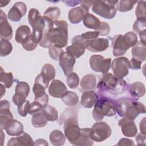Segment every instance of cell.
Here are the masks:
<instances>
[{
  "instance_id": "obj_38",
  "label": "cell",
  "mask_w": 146,
  "mask_h": 146,
  "mask_svg": "<svg viewBox=\"0 0 146 146\" xmlns=\"http://www.w3.org/2000/svg\"><path fill=\"white\" fill-rule=\"evenodd\" d=\"M123 40L128 49L133 47L138 42L136 34L132 31H129L125 33L123 35Z\"/></svg>"
},
{
  "instance_id": "obj_37",
  "label": "cell",
  "mask_w": 146,
  "mask_h": 146,
  "mask_svg": "<svg viewBox=\"0 0 146 146\" xmlns=\"http://www.w3.org/2000/svg\"><path fill=\"white\" fill-rule=\"evenodd\" d=\"M30 90V86L27 83L25 82H19L15 86V94L26 98L29 94Z\"/></svg>"
},
{
  "instance_id": "obj_29",
  "label": "cell",
  "mask_w": 146,
  "mask_h": 146,
  "mask_svg": "<svg viewBox=\"0 0 146 146\" xmlns=\"http://www.w3.org/2000/svg\"><path fill=\"white\" fill-rule=\"evenodd\" d=\"M101 22L98 18L92 14L88 13L83 19V24L88 29H94L95 31L100 27Z\"/></svg>"
},
{
  "instance_id": "obj_51",
  "label": "cell",
  "mask_w": 146,
  "mask_h": 146,
  "mask_svg": "<svg viewBox=\"0 0 146 146\" xmlns=\"http://www.w3.org/2000/svg\"><path fill=\"white\" fill-rule=\"evenodd\" d=\"M35 83H38L42 85H43L46 88H47L48 87L49 83L46 81L44 78L42 77L41 74H39L35 79Z\"/></svg>"
},
{
  "instance_id": "obj_17",
  "label": "cell",
  "mask_w": 146,
  "mask_h": 146,
  "mask_svg": "<svg viewBox=\"0 0 146 146\" xmlns=\"http://www.w3.org/2000/svg\"><path fill=\"white\" fill-rule=\"evenodd\" d=\"M88 8L82 5L70 9L68 14L70 22L72 24L80 23L88 13Z\"/></svg>"
},
{
  "instance_id": "obj_32",
  "label": "cell",
  "mask_w": 146,
  "mask_h": 146,
  "mask_svg": "<svg viewBox=\"0 0 146 146\" xmlns=\"http://www.w3.org/2000/svg\"><path fill=\"white\" fill-rule=\"evenodd\" d=\"M137 1L133 0H121L118 1L116 5V11L119 12H127L131 10L134 7L135 5L137 3Z\"/></svg>"
},
{
  "instance_id": "obj_10",
  "label": "cell",
  "mask_w": 146,
  "mask_h": 146,
  "mask_svg": "<svg viewBox=\"0 0 146 146\" xmlns=\"http://www.w3.org/2000/svg\"><path fill=\"white\" fill-rule=\"evenodd\" d=\"M71 42L72 44L67 46L66 50L75 58H79L85 52L86 40L81 35H78L72 38Z\"/></svg>"
},
{
  "instance_id": "obj_4",
  "label": "cell",
  "mask_w": 146,
  "mask_h": 146,
  "mask_svg": "<svg viewBox=\"0 0 146 146\" xmlns=\"http://www.w3.org/2000/svg\"><path fill=\"white\" fill-rule=\"evenodd\" d=\"M116 113V103L107 96H100L94 105L92 117L95 121H100L104 116L111 117Z\"/></svg>"
},
{
  "instance_id": "obj_46",
  "label": "cell",
  "mask_w": 146,
  "mask_h": 146,
  "mask_svg": "<svg viewBox=\"0 0 146 146\" xmlns=\"http://www.w3.org/2000/svg\"><path fill=\"white\" fill-rule=\"evenodd\" d=\"M110 25L106 22H101L100 27L97 29L96 31H98L99 34V35L105 36L107 35L110 32Z\"/></svg>"
},
{
  "instance_id": "obj_30",
  "label": "cell",
  "mask_w": 146,
  "mask_h": 146,
  "mask_svg": "<svg viewBox=\"0 0 146 146\" xmlns=\"http://www.w3.org/2000/svg\"><path fill=\"white\" fill-rule=\"evenodd\" d=\"M62 102L68 107H74L78 104L79 97L78 95L71 91H67L61 98Z\"/></svg>"
},
{
  "instance_id": "obj_20",
  "label": "cell",
  "mask_w": 146,
  "mask_h": 146,
  "mask_svg": "<svg viewBox=\"0 0 146 146\" xmlns=\"http://www.w3.org/2000/svg\"><path fill=\"white\" fill-rule=\"evenodd\" d=\"M7 146L23 145L31 146L34 145V142L31 137L27 133L23 132L15 137L11 138L7 142Z\"/></svg>"
},
{
  "instance_id": "obj_18",
  "label": "cell",
  "mask_w": 146,
  "mask_h": 146,
  "mask_svg": "<svg viewBox=\"0 0 146 146\" xmlns=\"http://www.w3.org/2000/svg\"><path fill=\"white\" fill-rule=\"evenodd\" d=\"M0 36L2 39L10 40L13 37V29L7 21V17L2 10H1Z\"/></svg>"
},
{
  "instance_id": "obj_44",
  "label": "cell",
  "mask_w": 146,
  "mask_h": 146,
  "mask_svg": "<svg viewBox=\"0 0 146 146\" xmlns=\"http://www.w3.org/2000/svg\"><path fill=\"white\" fill-rule=\"evenodd\" d=\"M30 103L29 100H26L23 103L18 106V112L22 117H25L29 113L30 110Z\"/></svg>"
},
{
  "instance_id": "obj_33",
  "label": "cell",
  "mask_w": 146,
  "mask_h": 146,
  "mask_svg": "<svg viewBox=\"0 0 146 146\" xmlns=\"http://www.w3.org/2000/svg\"><path fill=\"white\" fill-rule=\"evenodd\" d=\"M47 118L42 111L33 115L31 118V123L36 128H40L46 126L47 124Z\"/></svg>"
},
{
  "instance_id": "obj_53",
  "label": "cell",
  "mask_w": 146,
  "mask_h": 146,
  "mask_svg": "<svg viewBox=\"0 0 146 146\" xmlns=\"http://www.w3.org/2000/svg\"><path fill=\"white\" fill-rule=\"evenodd\" d=\"M145 117H143V119L140 121L139 127H140V130L141 133L145 135Z\"/></svg>"
},
{
  "instance_id": "obj_54",
  "label": "cell",
  "mask_w": 146,
  "mask_h": 146,
  "mask_svg": "<svg viewBox=\"0 0 146 146\" xmlns=\"http://www.w3.org/2000/svg\"><path fill=\"white\" fill-rule=\"evenodd\" d=\"M94 2V1H81L80 5L85 6L89 9L93 5Z\"/></svg>"
},
{
  "instance_id": "obj_23",
  "label": "cell",
  "mask_w": 146,
  "mask_h": 146,
  "mask_svg": "<svg viewBox=\"0 0 146 146\" xmlns=\"http://www.w3.org/2000/svg\"><path fill=\"white\" fill-rule=\"evenodd\" d=\"M131 53L132 58H135L140 62H144L146 59V47L145 44L141 41L137 43L132 48Z\"/></svg>"
},
{
  "instance_id": "obj_21",
  "label": "cell",
  "mask_w": 146,
  "mask_h": 146,
  "mask_svg": "<svg viewBox=\"0 0 146 146\" xmlns=\"http://www.w3.org/2000/svg\"><path fill=\"white\" fill-rule=\"evenodd\" d=\"M98 99V95L94 91H86L82 95L80 103L84 108H91L94 106Z\"/></svg>"
},
{
  "instance_id": "obj_48",
  "label": "cell",
  "mask_w": 146,
  "mask_h": 146,
  "mask_svg": "<svg viewBox=\"0 0 146 146\" xmlns=\"http://www.w3.org/2000/svg\"><path fill=\"white\" fill-rule=\"evenodd\" d=\"M82 36L85 39V40H89L96 38H98L99 35V34L98 31H87L86 33H83L81 34Z\"/></svg>"
},
{
  "instance_id": "obj_34",
  "label": "cell",
  "mask_w": 146,
  "mask_h": 146,
  "mask_svg": "<svg viewBox=\"0 0 146 146\" xmlns=\"http://www.w3.org/2000/svg\"><path fill=\"white\" fill-rule=\"evenodd\" d=\"M60 10L58 7H50L44 12L43 17L49 21L54 22L58 21L60 17Z\"/></svg>"
},
{
  "instance_id": "obj_39",
  "label": "cell",
  "mask_w": 146,
  "mask_h": 146,
  "mask_svg": "<svg viewBox=\"0 0 146 146\" xmlns=\"http://www.w3.org/2000/svg\"><path fill=\"white\" fill-rule=\"evenodd\" d=\"M13 50L11 42L6 39H1L0 41V56H6L9 55Z\"/></svg>"
},
{
  "instance_id": "obj_58",
  "label": "cell",
  "mask_w": 146,
  "mask_h": 146,
  "mask_svg": "<svg viewBox=\"0 0 146 146\" xmlns=\"http://www.w3.org/2000/svg\"><path fill=\"white\" fill-rule=\"evenodd\" d=\"M0 86H1V98H2L3 96V95H4V94H5V92H6V89H5V86L3 84H2V83H1V85H0Z\"/></svg>"
},
{
  "instance_id": "obj_60",
  "label": "cell",
  "mask_w": 146,
  "mask_h": 146,
  "mask_svg": "<svg viewBox=\"0 0 146 146\" xmlns=\"http://www.w3.org/2000/svg\"><path fill=\"white\" fill-rule=\"evenodd\" d=\"M1 141H2V145H3V138H4V137H5V134L3 133V130L2 129H1Z\"/></svg>"
},
{
  "instance_id": "obj_2",
  "label": "cell",
  "mask_w": 146,
  "mask_h": 146,
  "mask_svg": "<svg viewBox=\"0 0 146 146\" xmlns=\"http://www.w3.org/2000/svg\"><path fill=\"white\" fill-rule=\"evenodd\" d=\"M127 82L123 79L116 78L111 73L103 74L97 85V90L101 96L106 94L118 95L123 93L127 89Z\"/></svg>"
},
{
  "instance_id": "obj_13",
  "label": "cell",
  "mask_w": 146,
  "mask_h": 146,
  "mask_svg": "<svg viewBox=\"0 0 146 146\" xmlns=\"http://www.w3.org/2000/svg\"><path fill=\"white\" fill-rule=\"evenodd\" d=\"M109 46L108 40L103 38H96L86 40V48L91 52H101L106 50Z\"/></svg>"
},
{
  "instance_id": "obj_43",
  "label": "cell",
  "mask_w": 146,
  "mask_h": 146,
  "mask_svg": "<svg viewBox=\"0 0 146 146\" xmlns=\"http://www.w3.org/2000/svg\"><path fill=\"white\" fill-rule=\"evenodd\" d=\"M145 4V1H140L138 2V4L135 10V15L137 19H146Z\"/></svg>"
},
{
  "instance_id": "obj_45",
  "label": "cell",
  "mask_w": 146,
  "mask_h": 146,
  "mask_svg": "<svg viewBox=\"0 0 146 146\" xmlns=\"http://www.w3.org/2000/svg\"><path fill=\"white\" fill-rule=\"evenodd\" d=\"M63 51L62 48L58 47L54 45H52L48 48V54L54 60H58L61 52Z\"/></svg>"
},
{
  "instance_id": "obj_40",
  "label": "cell",
  "mask_w": 146,
  "mask_h": 146,
  "mask_svg": "<svg viewBox=\"0 0 146 146\" xmlns=\"http://www.w3.org/2000/svg\"><path fill=\"white\" fill-rule=\"evenodd\" d=\"M39 44L37 41L35 39L32 34L29 36L22 43V47L25 50L27 51H31L34 50Z\"/></svg>"
},
{
  "instance_id": "obj_7",
  "label": "cell",
  "mask_w": 146,
  "mask_h": 146,
  "mask_svg": "<svg viewBox=\"0 0 146 146\" xmlns=\"http://www.w3.org/2000/svg\"><path fill=\"white\" fill-rule=\"evenodd\" d=\"M91 131V137L94 141L102 142L110 137L112 130L110 125L104 121L94 123Z\"/></svg>"
},
{
  "instance_id": "obj_27",
  "label": "cell",
  "mask_w": 146,
  "mask_h": 146,
  "mask_svg": "<svg viewBox=\"0 0 146 146\" xmlns=\"http://www.w3.org/2000/svg\"><path fill=\"white\" fill-rule=\"evenodd\" d=\"M31 34V30L28 26L21 25L15 31V41L18 43L22 44L23 42Z\"/></svg>"
},
{
  "instance_id": "obj_57",
  "label": "cell",
  "mask_w": 146,
  "mask_h": 146,
  "mask_svg": "<svg viewBox=\"0 0 146 146\" xmlns=\"http://www.w3.org/2000/svg\"><path fill=\"white\" fill-rule=\"evenodd\" d=\"M146 31H144L142 33H141L139 35L140 41L144 44H145V36H146Z\"/></svg>"
},
{
  "instance_id": "obj_35",
  "label": "cell",
  "mask_w": 146,
  "mask_h": 146,
  "mask_svg": "<svg viewBox=\"0 0 146 146\" xmlns=\"http://www.w3.org/2000/svg\"><path fill=\"white\" fill-rule=\"evenodd\" d=\"M42 111L48 121H54L58 119V113L57 110L51 106L46 105L43 107Z\"/></svg>"
},
{
  "instance_id": "obj_16",
  "label": "cell",
  "mask_w": 146,
  "mask_h": 146,
  "mask_svg": "<svg viewBox=\"0 0 146 146\" xmlns=\"http://www.w3.org/2000/svg\"><path fill=\"white\" fill-rule=\"evenodd\" d=\"M112 47L114 56L123 55L128 50L123 40V35L121 34H117L113 37L112 39Z\"/></svg>"
},
{
  "instance_id": "obj_14",
  "label": "cell",
  "mask_w": 146,
  "mask_h": 146,
  "mask_svg": "<svg viewBox=\"0 0 146 146\" xmlns=\"http://www.w3.org/2000/svg\"><path fill=\"white\" fill-rule=\"evenodd\" d=\"M118 125L121 127L122 133L126 137H134L137 133V127L134 121L125 117H123L119 121Z\"/></svg>"
},
{
  "instance_id": "obj_42",
  "label": "cell",
  "mask_w": 146,
  "mask_h": 146,
  "mask_svg": "<svg viewBox=\"0 0 146 146\" xmlns=\"http://www.w3.org/2000/svg\"><path fill=\"white\" fill-rule=\"evenodd\" d=\"M146 19H137L133 25V30L137 34L146 31Z\"/></svg>"
},
{
  "instance_id": "obj_22",
  "label": "cell",
  "mask_w": 146,
  "mask_h": 146,
  "mask_svg": "<svg viewBox=\"0 0 146 146\" xmlns=\"http://www.w3.org/2000/svg\"><path fill=\"white\" fill-rule=\"evenodd\" d=\"M5 130L8 135L17 136L23 132V125L20 121L13 119L7 124Z\"/></svg>"
},
{
  "instance_id": "obj_49",
  "label": "cell",
  "mask_w": 146,
  "mask_h": 146,
  "mask_svg": "<svg viewBox=\"0 0 146 146\" xmlns=\"http://www.w3.org/2000/svg\"><path fill=\"white\" fill-rule=\"evenodd\" d=\"M141 62L140 60L132 58L131 60L129 61V68L132 70H140L141 68Z\"/></svg>"
},
{
  "instance_id": "obj_25",
  "label": "cell",
  "mask_w": 146,
  "mask_h": 146,
  "mask_svg": "<svg viewBox=\"0 0 146 146\" xmlns=\"http://www.w3.org/2000/svg\"><path fill=\"white\" fill-rule=\"evenodd\" d=\"M96 85V78L93 74H87L84 75L80 82L81 88L84 91H90L93 90Z\"/></svg>"
},
{
  "instance_id": "obj_47",
  "label": "cell",
  "mask_w": 146,
  "mask_h": 146,
  "mask_svg": "<svg viewBox=\"0 0 146 146\" xmlns=\"http://www.w3.org/2000/svg\"><path fill=\"white\" fill-rule=\"evenodd\" d=\"M43 106L36 101H34L30 103V110L29 113L31 115H33L39 112H40L43 108Z\"/></svg>"
},
{
  "instance_id": "obj_41",
  "label": "cell",
  "mask_w": 146,
  "mask_h": 146,
  "mask_svg": "<svg viewBox=\"0 0 146 146\" xmlns=\"http://www.w3.org/2000/svg\"><path fill=\"white\" fill-rule=\"evenodd\" d=\"M79 83V78L75 73L72 72L67 78V84L71 89H75L78 87Z\"/></svg>"
},
{
  "instance_id": "obj_55",
  "label": "cell",
  "mask_w": 146,
  "mask_h": 146,
  "mask_svg": "<svg viewBox=\"0 0 146 146\" xmlns=\"http://www.w3.org/2000/svg\"><path fill=\"white\" fill-rule=\"evenodd\" d=\"M63 2L66 3L68 6H74L79 3H80L81 1H64Z\"/></svg>"
},
{
  "instance_id": "obj_26",
  "label": "cell",
  "mask_w": 146,
  "mask_h": 146,
  "mask_svg": "<svg viewBox=\"0 0 146 146\" xmlns=\"http://www.w3.org/2000/svg\"><path fill=\"white\" fill-rule=\"evenodd\" d=\"M91 128H84L81 129V136L76 143V146H91L94 144V141L91 137Z\"/></svg>"
},
{
  "instance_id": "obj_31",
  "label": "cell",
  "mask_w": 146,
  "mask_h": 146,
  "mask_svg": "<svg viewBox=\"0 0 146 146\" xmlns=\"http://www.w3.org/2000/svg\"><path fill=\"white\" fill-rule=\"evenodd\" d=\"M40 74L44 79L49 83L55 76V70L52 65L47 63L43 66Z\"/></svg>"
},
{
  "instance_id": "obj_28",
  "label": "cell",
  "mask_w": 146,
  "mask_h": 146,
  "mask_svg": "<svg viewBox=\"0 0 146 146\" xmlns=\"http://www.w3.org/2000/svg\"><path fill=\"white\" fill-rule=\"evenodd\" d=\"M51 143L55 146H61L64 144L66 142V136L63 133L58 130H53L50 134L49 137Z\"/></svg>"
},
{
  "instance_id": "obj_1",
  "label": "cell",
  "mask_w": 146,
  "mask_h": 146,
  "mask_svg": "<svg viewBox=\"0 0 146 146\" xmlns=\"http://www.w3.org/2000/svg\"><path fill=\"white\" fill-rule=\"evenodd\" d=\"M46 26L43 34L45 35L53 45L63 48L68 42V24L66 21L60 20L52 22L44 18Z\"/></svg>"
},
{
  "instance_id": "obj_19",
  "label": "cell",
  "mask_w": 146,
  "mask_h": 146,
  "mask_svg": "<svg viewBox=\"0 0 146 146\" xmlns=\"http://www.w3.org/2000/svg\"><path fill=\"white\" fill-rule=\"evenodd\" d=\"M67 91V89L65 84L58 79L53 80L48 86V93L54 98H61Z\"/></svg>"
},
{
  "instance_id": "obj_5",
  "label": "cell",
  "mask_w": 146,
  "mask_h": 146,
  "mask_svg": "<svg viewBox=\"0 0 146 146\" xmlns=\"http://www.w3.org/2000/svg\"><path fill=\"white\" fill-rule=\"evenodd\" d=\"M28 21L33 28L32 35L39 43L42 38L43 30L46 26L45 19L40 15L37 9L32 8L29 12Z\"/></svg>"
},
{
  "instance_id": "obj_3",
  "label": "cell",
  "mask_w": 146,
  "mask_h": 146,
  "mask_svg": "<svg viewBox=\"0 0 146 146\" xmlns=\"http://www.w3.org/2000/svg\"><path fill=\"white\" fill-rule=\"evenodd\" d=\"M116 103V112L121 117H125L134 120L140 113H145V106L138 101L137 99L123 97L118 99Z\"/></svg>"
},
{
  "instance_id": "obj_50",
  "label": "cell",
  "mask_w": 146,
  "mask_h": 146,
  "mask_svg": "<svg viewBox=\"0 0 146 146\" xmlns=\"http://www.w3.org/2000/svg\"><path fill=\"white\" fill-rule=\"evenodd\" d=\"M116 145L131 146V145H135V144L133 143V140H132L131 139H129L127 138H121V139H120V140L118 141V143Z\"/></svg>"
},
{
  "instance_id": "obj_15",
  "label": "cell",
  "mask_w": 146,
  "mask_h": 146,
  "mask_svg": "<svg viewBox=\"0 0 146 146\" xmlns=\"http://www.w3.org/2000/svg\"><path fill=\"white\" fill-rule=\"evenodd\" d=\"M27 11V7L23 2H17L8 12V18L13 22H19Z\"/></svg>"
},
{
  "instance_id": "obj_52",
  "label": "cell",
  "mask_w": 146,
  "mask_h": 146,
  "mask_svg": "<svg viewBox=\"0 0 146 146\" xmlns=\"http://www.w3.org/2000/svg\"><path fill=\"white\" fill-rule=\"evenodd\" d=\"M137 145H145V135L138 133L135 137Z\"/></svg>"
},
{
  "instance_id": "obj_24",
  "label": "cell",
  "mask_w": 146,
  "mask_h": 146,
  "mask_svg": "<svg viewBox=\"0 0 146 146\" xmlns=\"http://www.w3.org/2000/svg\"><path fill=\"white\" fill-rule=\"evenodd\" d=\"M129 92L132 98L137 99L144 96L145 88L144 84L140 82H136L131 84L128 88Z\"/></svg>"
},
{
  "instance_id": "obj_36",
  "label": "cell",
  "mask_w": 146,
  "mask_h": 146,
  "mask_svg": "<svg viewBox=\"0 0 146 146\" xmlns=\"http://www.w3.org/2000/svg\"><path fill=\"white\" fill-rule=\"evenodd\" d=\"M14 82V78L13 74L10 72H5L2 67H1L0 72V82L3 84L5 87L9 88L13 85Z\"/></svg>"
},
{
  "instance_id": "obj_9",
  "label": "cell",
  "mask_w": 146,
  "mask_h": 146,
  "mask_svg": "<svg viewBox=\"0 0 146 146\" xmlns=\"http://www.w3.org/2000/svg\"><path fill=\"white\" fill-rule=\"evenodd\" d=\"M90 66L96 72L105 74L109 71L111 64V58H104L100 55H93L90 58Z\"/></svg>"
},
{
  "instance_id": "obj_59",
  "label": "cell",
  "mask_w": 146,
  "mask_h": 146,
  "mask_svg": "<svg viewBox=\"0 0 146 146\" xmlns=\"http://www.w3.org/2000/svg\"><path fill=\"white\" fill-rule=\"evenodd\" d=\"M10 1H1V7L6 6L9 3H10Z\"/></svg>"
},
{
  "instance_id": "obj_6",
  "label": "cell",
  "mask_w": 146,
  "mask_h": 146,
  "mask_svg": "<svg viewBox=\"0 0 146 146\" xmlns=\"http://www.w3.org/2000/svg\"><path fill=\"white\" fill-rule=\"evenodd\" d=\"M117 2L118 1H95L92 11L104 18L111 19L116 15L115 6Z\"/></svg>"
},
{
  "instance_id": "obj_56",
  "label": "cell",
  "mask_w": 146,
  "mask_h": 146,
  "mask_svg": "<svg viewBox=\"0 0 146 146\" xmlns=\"http://www.w3.org/2000/svg\"><path fill=\"white\" fill-rule=\"evenodd\" d=\"M34 145H48V143L47 142L46 140L43 139H37L36 141H35V143H34Z\"/></svg>"
},
{
  "instance_id": "obj_12",
  "label": "cell",
  "mask_w": 146,
  "mask_h": 146,
  "mask_svg": "<svg viewBox=\"0 0 146 146\" xmlns=\"http://www.w3.org/2000/svg\"><path fill=\"white\" fill-rule=\"evenodd\" d=\"M10 104L8 100H2L0 105V128L5 129L7 124L13 119V116L10 110Z\"/></svg>"
},
{
  "instance_id": "obj_8",
  "label": "cell",
  "mask_w": 146,
  "mask_h": 146,
  "mask_svg": "<svg viewBox=\"0 0 146 146\" xmlns=\"http://www.w3.org/2000/svg\"><path fill=\"white\" fill-rule=\"evenodd\" d=\"M111 65L113 75L116 78L123 79L128 74L129 61L127 58L124 56L116 58L114 59Z\"/></svg>"
},
{
  "instance_id": "obj_11",
  "label": "cell",
  "mask_w": 146,
  "mask_h": 146,
  "mask_svg": "<svg viewBox=\"0 0 146 146\" xmlns=\"http://www.w3.org/2000/svg\"><path fill=\"white\" fill-rule=\"evenodd\" d=\"M58 60L64 75L67 76L73 71L75 58L67 51H63L60 54Z\"/></svg>"
}]
</instances>
